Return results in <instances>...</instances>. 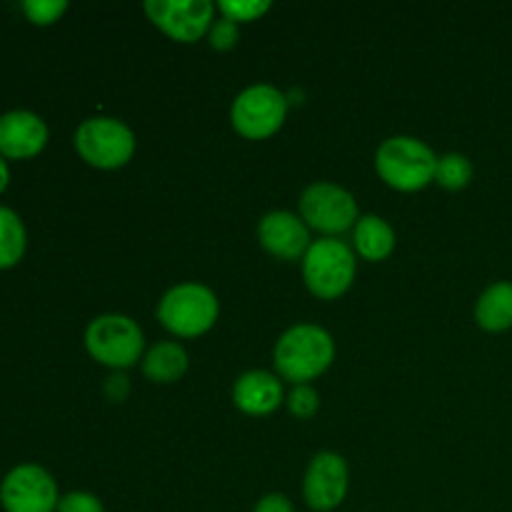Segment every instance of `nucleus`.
<instances>
[{"label":"nucleus","mask_w":512,"mask_h":512,"mask_svg":"<svg viewBox=\"0 0 512 512\" xmlns=\"http://www.w3.org/2000/svg\"><path fill=\"white\" fill-rule=\"evenodd\" d=\"M75 150L95 170H118L133 160L138 140L128 123L110 115L85 118L75 130Z\"/></svg>","instance_id":"6"},{"label":"nucleus","mask_w":512,"mask_h":512,"mask_svg":"<svg viewBox=\"0 0 512 512\" xmlns=\"http://www.w3.org/2000/svg\"><path fill=\"white\" fill-rule=\"evenodd\" d=\"M55 512H105V505L98 495L88 493V490H73V493L60 495Z\"/></svg>","instance_id":"24"},{"label":"nucleus","mask_w":512,"mask_h":512,"mask_svg":"<svg viewBox=\"0 0 512 512\" xmlns=\"http://www.w3.org/2000/svg\"><path fill=\"white\" fill-rule=\"evenodd\" d=\"M240 40V25H235L233 20L228 18H215L213 25H210L208 30V43L210 48L218 50V53H228V50H233L235 45H238Z\"/></svg>","instance_id":"23"},{"label":"nucleus","mask_w":512,"mask_h":512,"mask_svg":"<svg viewBox=\"0 0 512 512\" xmlns=\"http://www.w3.org/2000/svg\"><path fill=\"white\" fill-rule=\"evenodd\" d=\"M350 470L340 453L320 450L303 475V500L313 512H333L348 498Z\"/></svg>","instance_id":"11"},{"label":"nucleus","mask_w":512,"mask_h":512,"mask_svg":"<svg viewBox=\"0 0 512 512\" xmlns=\"http://www.w3.org/2000/svg\"><path fill=\"white\" fill-rule=\"evenodd\" d=\"M335 360V340L315 323L290 325L273 348V368L280 380L310 385L330 370Z\"/></svg>","instance_id":"1"},{"label":"nucleus","mask_w":512,"mask_h":512,"mask_svg":"<svg viewBox=\"0 0 512 512\" xmlns=\"http://www.w3.org/2000/svg\"><path fill=\"white\" fill-rule=\"evenodd\" d=\"M475 323L485 333H505L512 328V283L498 280L480 293L475 303Z\"/></svg>","instance_id":"17"},{"label":"nucleus","mask_w":512,"mask_h":512,"mask_svg":"<svg viewBox=\"0 0 512 512\" xmlns=\"http://www.w3.org/2000/svg\"><path fill=\"white\" fill-rule=\"evenodd\" d=\"M285 405L293 418L310 420L320 410V395L313 385H293V390L285 395Z\"/></svg>","instance_id":"21"},{"label":"nucleus","mask_w":512,"mask_h":512,"mask_svg":"<svg viewBox=\"0 0 512 512\" xmlns=\"http://www.w3.org/2000/svg\"><path fill=\"white\" fill-rule=\"evenodd\" d=\"M298 215L308 225L310 233H320L323 238H340L343 233L355 228L360 220L358 200L343 185L318 180L310 183L300 193Z\"/></svg>","instance_id":"7"},{"label":"nucleus","mask_w":512,"mask_h":512,"mask_svg":"<svg viewBox=\"0 0 512 512\" xmlns=\"http://www.w3.org/2000/svg\"><path fill=\"white\" fill-rule=\"evenodd\" d=\"M160 325L175 338H200L210 333L220 318V300L203 283H178L163 293L155 308Z\"/></svg>","instance_id":"3"},{"label":"nucleus","mask_w":512,"mask_h":512,"mask_svg":"<svg viewBox=\"0 0 512 512\" xmlns=\"http://www.w3.org/2000/svg\"><path fill=\"white\" fill-rule=\"evenodd\" d=\"M58 503V483L40 465H18L0 483V505L5 512H55Z\"/></svg>","instance_id":"10"},{"label":"nucleus","mask_w":512,"mask_h":512,"mask_svg":"<svg viewBox=\"0 0 512 512\" xmlns=\"http://www.w3.org/2000/svg\"><path fill=\"white\" fill-rule=\"evenodd\" d=\"M215 13L218 8L210 0H148L145 3V15L150 23L170 40L183 45L208 38Z\"/></svg>","instance_id":"9"},{"label":"nucleus","mask_w":512,"mask_h":512,"mask_svg":"<svg viewBox=\"0 0 512 512\" xmlns=\"http://www.w3.org/2000/svg\"><path fill=\"white\" fill-rule=\"evenodd\" d=\"M103 393H105V398L110 400V403H123V400H128V395H130L128 375H125V373H110L108 378H105Z\"/></svg>","instance_id":"25"},{"label":"nucleus","mask_w":512,"mask_h":512,"mask_svg":"<svg viewBox=\"0 0 512 512\" xmlns=\"http://www.w3.org/2000/svg\"><path fill=\"white\" fill-rule=\"evenodd\" d=\"M300 263H303L305 288L318 300L343 298L358 273V255L353 245L340 238L313 240Z\"/></svg>","instance_id":"5"},{"label":"nucleus","mask_w":512,"mask_h":512,"mask_svg":"<svg viewBox=\"0 0 512 512\" xmlns=\"http://www.w3.org/2000/svg\"><path fill=\"white\" fill-rule=\"evenodd\" d=\"M398 238L393 225L380 215H360L353 228V250L360 260L368 263H383L393 255Z\"/></svg>","instance_id":"15"},{"label":"nucleus","mask_w":512,"mask_h":512,"mask_svg":"<svg viewBox=\"0 0 512 512\" xmlns=\"http://www.w3.org/2000/svg\"><path fill=\"white\" fill-rule=\"evenodd\" d=\"M253 512H295V505L285 493H268L255 503Z\"/></svg>","instance_id":"26"},{"label":"nucleus","mask_w":512,"mask_h":512,"mask_svg":"<svg viewBox=\"0 0 512 512\" xmlns=\"http://www.w3.org/2000/svg\"><path fill=\"white\" fill-rule=\"evenodd\" d=\"M83 340L90 358L113 373L133 368L145 355L143 330L130 315L123 313H105L90 320Z\"/></svg>","instance_id":"4"},{"label":"nucleus","mask_w":512,"mask_h":512,"mask_svg":"<svg viewBox=\"0 0 512 512\" xmlns=\"http://www.w3.org/2000/svg\"><path fill=\"white\" fill-rule=\"evenodd\" d=\"M288 108V95L275 85H248L230 103V125L245 140H268L285 125Z\"/></svg>","instance_id":"8"},{"label":"nucleus","mask_w":512,"mask_h":512,"mask_svg":"<svg viewBox=\"0 0 512 512\" xmlns=\"http://www.w3.org/2000/svg\"><path fill=\"white\" fill-rule=\"evenodd\" d=\"M188 353L178 340H163L155 343L153 348L145 350L143 360H140V370H143L145 380L158 385H173L185 378L188 373Z\"/></svg>","instance_id":"16"},{"label":"nucleus","mask_w":512,"mask_h":512,"mask_svg":"<svg viewBox=\"0 0 512 512\" xmlns=\"http://www.w3.org/2000/svg\"><path fill=\"white\" fill-rule=\"evenodd\" d=\"M258 240L268 255L283 263L303 260L313 245L310 228L293 210H270L258 223Z\"/></svg>","instance_id":"12"},{"label":"nucleus","mask_w":512,"mask_h":512,"mask_svg":"<svg viewBox=\"0 0 512 512\" xmlns=\"http://www.w3.org/2000/svg\"><path fill=\"white\" fill-rule=\"evenodd\" d=\"M215 8H218V15L233 20L235 25H243L260 20L273 5L270 0H220Z\"/></svg>","instance_id":"20"},{"label":"nucleus","mask_w":512,"mask_h":512,"mask_svg":"<svg viewBox=\"0 0 512 512\" xmlns=\"http://www.w3.org/2000/svg\"><path fill=\"white\" fill-rule=\"evenodd\" d=\"M283 403V380L270 370H248L233 383V405L250 418L273 415Z\"/></svg>","instance_id":"14"},{"label":"nucleus","mask_w":512,"mask_h":512,"mask_svg":"<svg viewBox=\"0 0 512 512\" xmlns=\"http://www.w3.org/2000/svg\"><path fill=\"white\" fill-rule=\"evenodd\" d=\"M8 180H10L8 163H5V158H3V155H0V193H3V190L8 188Z\"/></svg>","instance_id":"27"},{"label":"nucleus","mask_w":512,"mask_h":512,"mask_svg":"<svg viewBox=\"0 0 512 512\" xmlns=\"http://www.w3.org/2000/svg\"><path fill=\"white\" fill-rule=\"evenodd\" d=\"M438 155L425 140L413 135L385 138L375 150V173L398 193H418L435 183Z\"/></svg>","instance_id":"2"},{"label":"nucleus","mask_w":512,"mask_h":512,"mask_svg":"<svg viewBox=\"0 0 512 512\" xmlns=\"http://www.w3.org/2000/svg\"><path fill=\"white\" fill-rule=\"evenodd\" d=\"M475 168L468 155L463 153H445L438 158V170H435V183L445 190H465L473 183Z\"/></svg>","instance_id":"19"},{"label":"nucleus","mask_w":512,"mask_h":512,"mask_svg":"<svg viewBox=\"0 0 512 512\" xmlns=\"http://www.w3.org/2000/svg\"><path fill=\"white\" fill-rule=\"evenodd\" d=\"M20 8L33 25H53L68 10V0H25Z\"/></svg>","instance_id":"22"},{"label":"nucleus","mask_w":512,"mask_h":512,"mask_svg":"<svg viewBox=\"0 0 512 512\" xmlns=\"http://www.w3.org/2000/svg\"><path fill=\"white\" fill-rule=\"evenodd\" d=\"M28 233L15 210L0 205V270L13 268L23 260Z\"/></svg>","instance_id":"18"},{"label":"nucleus","mask_w":512,"mask_h":512,"mask_svg":"<svg viewBox=\"0 0 512 512\" xmlns=\"http://www.w3.org/2000/svg\"><path fill=\"white\" fill-rule=\"evenodd\" d=\"M48 125L30 110H10L0 115V155L25 160L38 155L48 145Z\"/></svg>","instance_id":"13"}]
</instances>
